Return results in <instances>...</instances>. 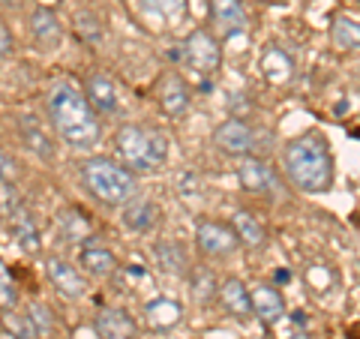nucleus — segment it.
<instances>
[{
	"label": "nucleus",
	"instance_id": "f257e3e1",
	"mask_svg": "<svg viewBox=\"0 0 360 339\" xmlns=\"http://www.w3.org/2000/svg\"><path fill=\"white\" fill-rule=\"evenodd\" d=\"M283 172L291 180V186L307 192V196L330 192L336 177V160H333L330 141L315 129L291 139L283 148Z\"/></svg>",
	"mask_w": 360,
	"mask_h": 339
},
{
	"label": "nucleus",
	"instance_id": "f03ea898",
	"mask_svg": "<svg viewBox=\"0 0 360 339\" xmlns=\"http://www.w3.org/2000/svg\"><path fill=\"white\" fill-rule=\"evenodd\" d=\"M49 115L54 132L72 151H94L103 139V123L99 115L90 108L84 90H78L70 82H58L49 90Z\"/></svg>",
	"mask_w": 360,
	"mask_h": 339
},
{
	"label": "nucleus",
	"instance_id": "7ed1b4c3",
	"mask_svg": "<svg viewBox=\"0 0 360 339\" xmlns=\"http://www.w3.org/2000/svg\"><path fill=\"white\" fill-rule=\"evenodd\" d=\"M115 148L120 165L132 174H153L168 162V135L156 127L123 123L115 132Z\"/></svg>",
	"mask_w": 360,
	"mask_h": 339
},
{
	"label": "nucleus",
	"instance_id": "20e7f679",
	"mask_svg": "<svg viewBox=\"0 0 360 339\" xmlns=\"http://www.w3.org/2000/svg\"><path fill=\"white\" fill-rule=\"evenodd\" d=\"M78 174H82V184L84 189L94 196L99 205L105 207H120L139 192V180L129 168H123L117 160L111 156H84L78 162Z\"/></svg>",
	"mask_w": 360,
	"mask_h": 339
},
{
	"label": "nucleus",
	"instance_id": "39448f33",
	"mask_svg": "<svg viewBox=\"0 0 360 339\" xmlns=\"http://www.w3.org/2000/svg\"><path fill=\"white\" fill-rule=\"evenodd\" d=\"M177 58L184 60L189 70H195L198 75H217L219 66H222V49H219V39L213 37L210 30L205 27H195L189 37L177 45Z\"/></svg>",
	"mask_w": 360,
	"mask_h": 339
},
{
	"label": "nucleus",
	"instance_id": "423d86ee",
	"mask_svg": "<svg viewBox=\"0 0 360 339\" xmlns=\"http://www.w3.org/2000/svg\"><path fill=\"white\" fill-rule=\"evenodd\" d=\"M195 246L201 255L207 258H229L238 252V237H234L231 225L217 219H198L195 222Z\"/></svg>",
	"mask_w": 360,
	"mask_h": 339
},
{
	"label": "nucleus",
	"instance_id": "0eeeda50",
	"mask_svg": "<svg viewBox=\"0 0 360 339\" xmlns=\"http://www.w3.org/2000/svg\"><path fill=\"white\" fill-rule=\"evenodd\" d=\"M238 180L252 196H262V198L279 196V174L264 160H255V156H243V162L238 165Z\"/></svg>",
	"mask_w": 360,
	"mask_h": 339
},
{
	"label": "nucleus",
	"instance_id": "6e6552de",
	"mask_svg": "<svg viewBox=\"0 0 360 339\" xmlns=\"http://www.w3.org/2000/svg\"><path fill=\"white\" fill-rule=\"evenodd\" d=\"M156 103H160L165 117H184L189 105H193V90H189L186 78L177 72H165L156 84Z\"/></svg>",
	"mask_w": 360,
	"mask_h": 339
},
{
	"label": "nucleus",
	"instance_id": "1a4fd4ad",
	"mask_svg": "<svg viewBox=\"0 0 360 339\" xmlns=\"http://www.w3.org/2000/svg\"><path fill=\"white\" fill-rule=\"evenodd\" d=\"M213 144L229 156H250L255 148V129L240 117H229L213 129Z\"/></svg>",
	"mask_w": 360,
	"mask_h": 339
},
{
	"label": "nucleus",
	"instance_id": "9d476101",
	"mask_svg": "<svg viewBox=\"0 0 360 339\" xmlns=\"http://www.w3.org/2000/svg\"><path fill=\"white\" fill-rule=\"evenodd\" d=\"M27 27H30V37L33 42L39 45L42 51H54V49H60V42L66 37V30H63V21L58 18V13L49 6H37V9H30V15H27Z\"/></svg>",
	"mask_w": 360,
	"mask_h": 339
},
{
	"label": "nucleus",
	"instance_id": "9b49d317",
	"mask_svg": "<svg viewBox=\"0 0 360 339\" xmlns=\"http://www.w3.org/2000/svg\"><path fill=\"white\" fill-rule=\"evenodd\" d=\"M45 276H49V282L58 288V295L70 298V300H82L84 291H87V282L82 274H78V267L70 264L60 255H49V262H45Z\"/></svg>",
	"mask_w": 360,
	"mask_h": 339
},
{
	"label": "nucleus",
	"instance_id": "f8f14e48",
	"mask_svg": "<svg viewBox=\"0 0 360 339\" xmlns=\"http://www.w3.org/2000/svg\"><path fill=\"white\" fill-rule=\"evenodd\" d=\"M96 241H99V237L90 234L87 241L82 243V252H78V264H82V267H84V274H90V276L108 279V276H115V274H117L120 262H117V255L111 252L108 246L96 243Z\"/></svg>",
	"mask_w": 360,
	"mask_h": 339
},
{
	"label": "nucleus",
	"instance_id": "ddd939ff",
	"mask_svg": "<svg viewBox=\"0 0 360 339\" xmlns=\"http://www.w3.org/2000/svg\"><path fill=\"white\" fill-rule=\"evenodd\" d=\"M250 307H252V315L264 327H276L285 319V298L276 286H255L250 291Z\"/></svg>",
	"mask_w": 360,
	"mask_h": 339
},
{
	"label": "nucleus",
	"instance_id": "4468645a",
	"mask_svg": "<svg viewBox=\"0 0 360 339\" xmlns=\"http://www.w3.org/2000/svg\"><path fill=\"white\" fill-rule=\"evenodd\" d=\"M210 21L222 39L246 33V13L240 0H210Z\"/></svg>",
	"mask_w": 360,
	"mask_h": 339
},
{
	"label": "nucleus",
	"instance_id": "2eb2a0df",
	"mask_svg": "<svg viewBox=\"0 0 360 339\" xmlns=\"http://www.w3.org/2000/svg\"><path fill=\"white\" fill-rule=\"evenodd\" d=\"M94 331L99 339H139L141 327L127 309H99L94 319Z\"/></svg>",
	"mask_w": 360,
	"mask_h": 339
},
{
	"label": "nucleus",
	"instance_id": "dca6fc26",
	"mask_svg": "<svg viewBox=\"0 0 360 339\" xmlns=\"http://www.w3.org/2000/svg\"><path fill=\"white\" fill-rule=\"evenodd\" d=\"M184 303L174 300V298H156V300H148L144 303V324L148 331L153 333H168L184 321Z\"/></svg>",
	"mask_w": 360,
	"mask_h": 339
},
{
	"label": "nucleus",
	"instance_id": "f3484780",
	"mask_svg": "<svg viewBox=\"0 0 360 339\" xmlns=\"http://www.w3.org/2000/svg\"><path fill=\"white\" fill-rule=\"evenodd\" d=\"M4 225L9 229V234L15 237L18 246H21L25 252H39V246H42V241H39V219H37V213L30 210L27 201H25V205H21Z\"/></svg>",
	"mask_w": 360,
	"mask_h": 339
},
{
	"label": "nucleus",
	"instance_id": "a211bd4d",
	"mask_svg": "<svg viewBox=\"0 0 360 339\" xmlns=\"http://www.w3.org/2000/svg\"><path fill=\"white\" fill-rule=\"evenodd\" d=\"M123 213H120V222L127 225L129 231L135 234H144V231H150L156 222H160V205L150 198H141V196H132L127 205H120Z\"/></svg>",
	"mask_w": 360,
	"mask_h": 339
},
{
	"label": "nucleus",
	"instance_id": "6ab92c4d",
	"mask_svg": "<svg viewBox=\"0 0 360 339\" xmlns=\"http://www.w3.org/2000/svg\"><path fill=\"white\" fill-rule=\"evenodd\" d=\"M84 96L96 115H111L117 108V87L111 82L108 72H90L84 82Z\"/></svg>",
	"mask_w": 360,
	"mask_h": 339
},
{
	"label": "nucleus",
	"instance_id": "aec40b11",
	"mask_svg": "<svg viewBox=\"0 0 360 339\" xmlns=\"http://www.w3.org/2000/svg\"><path fill=\"white\" fill-rule=\"evenodd\" d=\"M150 252L156 258V267H160L162 274H168V276H186L189 267H193V264H189L186 246L172 241V237H165V241H156L150 246Z\"/></svg>",
	"mask_w": 360,
	"mask_h": 339
},
{
	"label": "nucleus",
	"instance_id": "412c9836",
	"mask_svg": "<svg viewBox=\"0 0 360 339\" xmlns=\"http://www.w3.org/2000/svg\"><path fill=\"white\" fill-rule=\"evenodd\" d=\"M90 231H94V222H90V213L82 207H66L58 213V237L70 246H82Z\"/></svg>",
	"mask_w": 360,
	"mask_h": 339
},
{
	"label": "nucleus",
	"instance_id": "4be33fe9",
	"mask_svg": "<svg viewBox=\"0 0 360 339\" xmlns=\"http://www.w3.org/2000/svg\"><path fill=\"white\" fill-rule=\"evenodd\" d=\"M217 298L222 303V309L234 315V319H250L252 307H250V288L243 286L238 276H229L217 286Z\"/></svg>",
	"mask_w": 360,
	"mask_h": 339
},
{
	"label": "nucleus",
	"instance_id": "5701e85b",
	"mask_svg": "<svg viewBox=\"0 0 360 339\" xmlns=\"http://www.w3.org/2000/svg\"><path fill=\"white\" fill-rule=\"evenodd\" d=\"M231 231H234V237H238V243L246 246V250H262V246L267 243L264 225L258 222V217L250 210H234L231 213Z\"/></svg>",
	"mask_w": 360,
	"mask_h": 339
},
{
	"label": "nucleus",
	"instance_id": "b1692460",
	"mask_svg": "<svg viewBox=\"0 0 360 339\" xmlns=\"http://www.w3.org/2000/svg\"><path fill=\"white\" fill-rule=\"evenodd\" d=\"M18 132H21V139H25V144L37 156H42V160H51V156H54V144L49 139V132L42 129V123L33 115H25L18 120Z\"/></svg>",
	"mask_w": 360,
	"mask_h": 339
},
{
	"label": "nucleus",
	"instance_id": "393cba45",
	"mask_svg": "<svg viewBox=\"0 0 360 339\" xmlns=\"http://www.w3.org/2000/svg\"><path fill=\"white\" fill-rule=\"evenodd\" d=\"M189 291H193V300L198 303V307H207V303H213V298H217V274H213L210 267H189Z\"/></svg>",
	"mask_w": 360,
	"mask_h": 339
},
{
	"label": "nucleus",
	"instance_id": "a878e982",
	"mask_svg": "<svg viewBox=\"0 0 360 339\" xmlns=\"http://www.w3.org/2000/svg\"><path fill=\"white\" fill-rule=\"evenodd\" d=\"M262 72H264L267 82L283 84V82H288V78H291V72H295V63H291V58L283 49L270 45V49L262 54Z\"/></svg>",
	"mask_w": 360,
	"mask_h": 339
},
{
	"label": "nucleus",
	"instance_id": "bb28decb",
	"mask_svg": "<svg viewBox=\"0 0 360 339\" xmlns=\"http://www.w3.org/2000/svg\"><path fill=\"white\" fill-rule=\"evenodd\" d=\"M330 42L336 51H354L360 42V27L354 15H336L330 25Z\"/></svg>",
	"mask_w": 360,
	"mask_h": 339
},
{
	"label": "nucleus",
	"instance_id": "cd10ccee",
	"mask_svg": "<svg viewBox=\"0 0 360 339\" xmlns=\"http://www.w3.org/2000/svg\"><path fill=\"white\" fill-rule=\"evenodd\" d=\"M72 27H75V33H78V39L82 42H99L103 39V21H99V15H94V13H75V18H72Z\"/></svg>",
	"mask_w": 360,
	"mask_h": 339
},
{
	"label": "nucleus",
	"instance_id": "c85d7f7f",
	"mask_svg": "<svg viewBox=\"0 0 360 339\" xmlns=\"http://www.w3.org/2000/svg\"><path fill=\"white\" fill-rule=\"evenodd\" d=\"M21 205H25V198H21L15 180H0V222H6Z\"/></svg>",
	"mask_w": 360,
	"mask_h": 339
},
{
	"label": "nucleus",
	"instance_id": "c756f323",
	"mask_svg": "<svg viewBox=\"0 0 360 339\" xmlns=\"http://www.w3.org/2000/svg\"><path fill=\"white\" fill-rule=\"evenodd\" d=\"M15 307H18V286H15L13 274H9L6 262L0 258V312H9Z\"/></svg>",
	"mask_w": 360,
	"mask_h": 339
},
{
	"label": "nucleus",
	"instance_id": "7c9ffc66",
	"mask_svg": "<svg viewBox=\"0 0 360 339\" xmlns=\"http://www.w3.org/2000/svg\"><path fill=\"white\" fill-rule=\"evenodd\" d=\"M25 315H27L30 327L37 331V336H49V333H51V327H54V315H51V309L45 307V303H30Z\"/></svg>",
	"mask_w": 360,
	"mask_h": 339
},
{
	"label": "nucleus",
	"instance_id": "2f4dec72",
	"mask_svg": "<svg viewBox=\"0 0 360 339\" xmlns=\"http://www.w3.org/2000/svg\"><path fill=\"white\" fill-rule=\"evenodd\" d=\"M4 327L9 333H13L15 339H39L37 336V331L30 327V321H27V315H18V312H4Z\"/></svg>",
	"mask_w": 360,
	"mask_h": 339
},
{
	"label": "nucleus",
	"instance_id": "473e14b6",
	"mask_svg": "<svg viewBox=\"0 0 360 339\" xmlns=\"http://www.w3.org/2000/svg\"><path fill=\"white\" fill-rule=\"evenodd\" d=\"M148 9L160 13L162 18H177L186 13V0H148Z\"/></svg>",
	"mask_w": 360,
	"mask_h": 339
},
{
	"label": "nucleus",
	"instance_id": "72a5a7b5",
	"mask_svg": "<svg viewBox=\"0 0 360 339\" xmlns=\"http://www.w3.org/2000/svg\"><path fill=\"white\" fill-rule=\"evenodd\" d=\"M15 177H18V162L0 151V180H15Z\"/></svg>",
	"mask_w": 360,
	"mask_h": 339
},
{
	"label": "nucleus",
	"instance_id": "f704fd0d",
	"mask_svg": "<svg viewBox=\"0 0 360 339\" xmlns=\"http://www.w3.org/2000/svg\"><path fill=\"white\" fill-rule=\"evenodd\" d=\"M15 51V37L6 25H0V58H9Z\"/></svg>",
	"mask_w": 360,
	"mask_h": 339
},
{
	"label": "nucleus",
	"instance_id": "c9c22d12",
	"mask_svg": "<svg viewBox=\"0 0 360 339\" xmlns=\"http://www.w3.org/2000/svg\"><path fill=\"white\" fill-rule=\"evenodd\" d=\"M0 6L4 9H21L25 6V0H0Z\"/></svg>",
	"mask_w": 360,
	"mask_h": 339
},
{
	"label": "nucleus",
	"instance_id": "e433bc0d",
	"mask_svg": "<svg viewBox=\"0 0 360 339\" xmlns=\"http://www.w3.org/2000/svg\"><path fill=\"white\" fill-rule=\"evenodd\" d=\"M283 339H309V333H307V331H295V333H288V336H283Z\"/></svg>",
	"mask_w": 360,
	"mask_h": 339
},
{
	"label": "nucleus",
	"instance_id": "4c0bfd02",
	"mask_svg": "<svg viewBox=\"0 0 360 339\" xmlns=\"http://www.w3.org/2000/svg\"><path fill=\"white\" fill-rule=\"evenodd\" d=\"M276 282H288V270H279V274H276Z\"/></svg>",
	"mask_w": 360,
	"mask_h": 339
}]
</instances>
